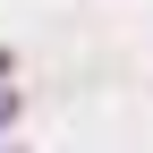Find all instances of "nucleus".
<instances>
[{"label":"nucleus","instance_id":"f257e3e1","mask_svg":"<svg viewBox=\"0 0 153 153\" xmlns=\"http://www.w3.org/2000/svg\"><path fill=\"white\" fill-rule=\"evenodd\" d=\"M9 111H17V102H9V94H0V119H9Z\"/></svg>","mask_w":153,"mask_h":153}]
</instances>
